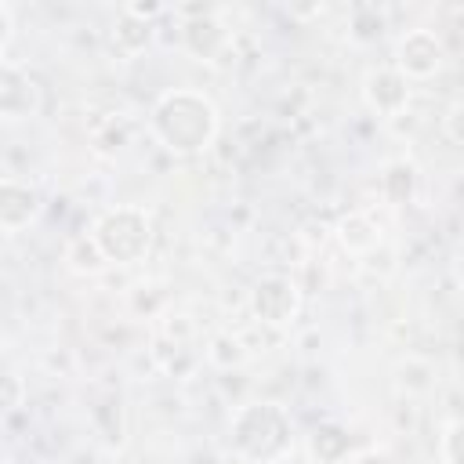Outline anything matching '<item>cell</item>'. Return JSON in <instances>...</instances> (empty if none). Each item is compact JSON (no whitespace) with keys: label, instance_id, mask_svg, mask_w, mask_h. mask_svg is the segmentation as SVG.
Segmentation results:
<instances>
[{"label":"cell","instance_id":"6da1fadb","mask_svg":"<svg viewBox=\"0 0 464 464\" xmlns=\"http://www.w3.org/2000/svg\"><path fill=\"white\" fill-rule=\"evenodd\" d=\"M218 127L221 120H218L214 102L192 87L163 91L149 112L152 138L174 156H192V152L210 149V141L218 138Z\"/></svg>","mask_w":464,"mask_h":464},{"label":"cell","instance_id":"7a4b0ae2","mask_svg":"<svg viewBox=\"0 0 464 464\" xmlns=\"http://www.w3.org/2000/svg\"><path fill=\"white\" fill-rule=\"evenodd\" d=\"M228 446L246 464H276L294 446V420L279 402H243L228 417Z\"/></svg>","mask_w":464,"mask_h":464},{"label":"cell","instance_id":"3957f363","mask_svg":"<svg viewBox=\"0 0 464 464\" xmlns=\"http://www.w3.org/2000/svg\"><path fill=\"white\" fill-rule=\"evenodd\" d=\"M91 239L98 243L105 265H134L149 254L152 218L141 207H112L94 221Z\"/></svg>","mask_w":464,"mask_h":464},{"label":"cell","instance_id":"277c9868","mask_svg":"<svg viewBox=\"0 0 464 464\" xmlns=\"http://www.w3.org/2000/svg\"><path fill=\"white\" fill-rule=\"evenodd\" d=\"M301 312V286L286 272H268L250 290V315L261 326H286Z\"/></svg>","mask_w":464,"mask_h":464},{"label":"cell","instance_id":"5b68a950","mask_svg":"<svg viewBox=\"0 0 464 464\" xmlns=\"http://www.w3.org/2000/svg\"><path fill=\"white\" fill-rule=\"evenodd\" d=\"M446 62V47L431 29H410L395 44V69L406 80H431Z\"/></svg>","mask_w":464,"mask_h":464},{"label":"cell","instance_id":"8992f818","mask_svg":"<svg viewBox=\"0 0 464 464\" xmlns=\"http://www.w3.org/2000/svg\"><path fill=\"white\" fill-rule=\"evenodd\" d=\"M40 109V87L29 76V69H22L11 58H0V120L14 123V120H29Z\"/></svg>","mask_w":464,"mask_h":464},{"label":"cell","instance_id":"52a82bcc","mask_svg":"<svg viewBox=\"0 0 464 464\" xmlns=\"http://www.w3.org/2000/svg\"><path fill=\"white\" fill-rule=\"evenodd\" d=\"M362 98L377 116H399L410 105V80L395 65H377L362 80Z\"/></svg>","mask_w":464,"mask_h":464},{"label":"cell","instance_id":"ba28073f","mask_svg":"<svg viewBox=\"0 0 464 464\" xmlns=\"http://www.w3.org/2000/svg\"><path fill=\"white\" fill-rule=\"evenodd\" d=\"M40 210H44V199L29 181L0 178V228L4 232L29 228L40 218Z\"/></svg>","mask_w":464,"mask_h":464},{"label":"cell","instance_id":"9c48e42d","mask_svg":"<svg viewBox=\"0 0 464 464\" xmlns=\"http://www.w3.org/2000/svg\"><path fill=\"white\" fill-rule=\"evenodd\" d=\"M192 14H196V18L181 25V44H185V51H188L192 58L214 62V58L232 44V36H228V29H225L207 7H192Z\"/></svg>","mask_w":464,"mask_h":464},{"label":"cell","instance_id":"30bf717a","mask_svg":"<svg viewBox=\"0 0 464 464\" xmlns=\"http://www.w3.org/2000/svg\"><path fill=\"white\" fill-rule=\"evenodd\" d=\"M308 453H312L315 464H341V460H348V453H352V435H348V428L337 424V420L315 424L312 435H308Z\"/></svg>","mask_w":464,"mask_h":464},{"label":"cell","instance_id":"8fae6325","mask_svg":"<svg viewBox=\"0 0 464 464\" xmlns=\"http://www.w3.org/2000/svg\"><path fill=\"white\" fill-rule=\"evenodd\" d=\"M337 239H341V246L348 254H366V250H373L381 243V228L373 225L370 214L355 210V214H344L337 221Z\"/></svg>","mask_w":464,"mask_h":464},{"label":"cell","instance_id":"7c38bea8","mask_svg":"<svg viewBox=\"0 0 464 464\" xmlns=\"http://www.w3.org/2000/svg\"><path fill=\"white\" fill-rule=\"evenodd\" d=\"M381 188H384V199L392 207L410 203L413 192H417V167L410 160H392L384 167V174H381Z\"/></svg>","mask_w":464,"mask_h":464},{"label":"cell","instance_id":"4fadbf2b","mask_svg":"<svg viewBox=\"0 0 464 464\" xmlns=\"http://www.w3.org/2000/svg\"><path fill=\"white\" fill-rule=\"evenodd\" d=\"M246 344L232 334V330H221V334H214L210 341H207V359L218 366V370H236V366H243L246 362Z\"/></svg>","mask_w":464,"mask_h":464},{"label":"cell","instance_id":"5bb4252c","mask_svg":"<svg viewBox=\"0 0 464 464\" xmlns=\"http://www.w3.org/2000/svg\"><path fill=\"white\" fill-rule=\"evenodd\" d=\"M149 40H152V25L141 22V18H130V14L123 11V14H120V25L112 29V44H116L123 54H138V51L149 47Z\"/></svg>","mask_w":464,"mask_h":464},{"label":"cell","instance_id":"9a60e30c","mask_svg":"<svg viewBox=\"0 0 464 464\" xmlns=\"http://www.w3.org/2000/svg\"><path fill=\"white\" fill-rule=\"evenodd\" d=\"M65 261H69V268L87 272V276H98V272L109 268L105 257H102V250H98V243L91 239V232H87V236H76V239L65 246Z\"/></svg>","mask_w":464,"mask_h":464},{"label":"cell","instance_id":"2e32d148","mask_svg":"<svg viewBox=\"0 0 464 464\" xmlns=\"http://www.w3.org/2000/svg\"><path fill=\"white\" fill-rule=\"evenodd\" d=\"M399 384H402L406 392H428V388H431V366L420 362V359H406V362L399 366Z\"/></svg>","mask_w":464,"mask_h":464},{"label":"cell","instance_id":"e0dca14e","mask_svg":"<svg viewBox=\"0 0 464 464\" xmlns=\"http://www.w3.org/2000/svg\"><path fill=\"white\" fill-rule=\"evenodd\" d=\"M439 453H442L446 464H460V420L457 417L446 424V431L439 439Z\"/></svg>","mask_w":464,"mask_h":464},{"label":"cell","instance_id":"ac0fdd59","mask_svg":"<svg viewBox=\"0 0 464 464\" xmlns=\"http://www.w3.org/2000/svg\"><path fill=\"white\" fill-rule=\"evenodd\" d=\"M22 395H25V384L14 373H0V413L22 406Z\"/></svg>","mask_w":464,"mask_h":464},{"label":"cell","instance_id":"d6986e66","mask_svg":"<svg viewBox=\"0 0 464 464\" xmlns=\"http://www.w3.org/2000/svg\"><path fill=\"white\" fill-rule=\"evenodd\" d=\"M11 36H14V14H11L7 4H0V54H4V47L11 44Z\"/></svg>","mask_w":464,"mask_h":464}]
</instances>
